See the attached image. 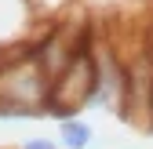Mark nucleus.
Segmentation results:
<instances>
[{
    "instance_id": "3",
    "label": "nucleus",
    "mask_w": 153,
    "mask_h": 149,
    "mask_svg": "<svg viewBox=\"0 0 153 149\" xmlns=\"http://www.w3.org/2000/svg\"><path fill=\"white\" fill-rule=\"evenodd\" d=\"M22 149H59V142L55 138H29V142H22Z\"/></svg>"
},
{
    "instance_id": "2",
    "label": "nucleus",
    "mask_w": 153,
    "mask_h": 149,
    "mask_svg": "<svg viewBox=\"0 0 153 149\" xmlns=\"http://www.w3.org/2000/svg\"><path fill=\"white\" fill-rule=\"evenodd\" d=\"M91 138H95V127H91L88 120H80V117L59 120V145H62V149H88Z\"/></svg>"
},
{
    "instance_id": "1",
    "label": "nucleus",
    "mask_w": 153,
    "mask_h": 149,
    "mask_svg": "<svg viewBox=\"0 0 153 149\" xmlns=\"http://www.w3.org/2000/svg\"><path fill=\"white\" fill-rule=\"evenodd\" d=\"M91 62H95V84L88 105L91 109H106V113H124V66L117 58V51L106 44H91Z\"/></svg>"
}]
</instances>
